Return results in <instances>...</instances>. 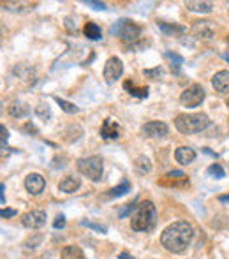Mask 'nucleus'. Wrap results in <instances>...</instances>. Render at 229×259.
I'll return each instance as SVG.
<instances>
[{"instance_id":"nucleus-36","label":"nucleus","mask_w":229,"mask_h":259,"mask_svg":"<svg viewBox=\"0 0 229 259\" xmlns=\"http://www.w3.org/2000/svg\"><path fill=\"white\" fill-rule=\"evenodd\" d=\"M5 187H4V183H0V203L2 205H5Z\"/></svg>"},{"instance_id":"nucleus-19","label":"nucleus","mask_w":229,"mask_h":259,"mask_svg":"<svg viewBox=\"0 0 229 259\" xmlns=\"http://www.w3.org/2000/svg\"><path fill=\"white\" fill-rule=\"evenodd\" d=\"M164 57H166V60L169 62V67L173 69V73H178L180 67H182V64H183V58L176 53H171V51H166Z\"/></svg>"},{"instance_id":"nucleus-22","label":"nucleus","mask_w":229,"mask_h":259,"mask_svg":"<svg viewBox=\"0 0 229 259\" xmlns=\"http://www.w3.org/2000/svg\"><path fill=\"white\" fill-rule=\"evenodd\" d=\"M62 259H83V252L79 247H66L62 252Z\"/></svg>"},{"instance_id":"nucleus-34","label":"nucleus","mask_w":229,"mask_h":259,"mask_svg":"<svg viewBox=\"0 0 229 259\" xmlns=\"http://www.w3.org/2000/svg\"><path fill=\"white\" fill-rule=\"evenodd\" d=\"M167 178H171V180H182L185 174H183V171H169V173L166 174Z\"/></svg>"},{"instance_id":"nucleus-28","label":"nucleus","mask_w":229,"mask_h":259,"mask_svg":"<svg viewBox=\"0 0 229 259\" xmlns=\"http://www.w3.org/2000/svg\"><path fill=\"white\" fill-rule=\"evenodd\" d=\"M143 74H145L147 78H152V80H159V76H162L164 71H162V67H155V69H147V71H143Z\"/></svg>"},{"instance_id":"nucleus-24","label":"nucleus","mask_w":229,"mask_h":259,"mask_svg":"<svg viewBox=\"0 0 229 259\" xmlns=\"http://www.w3.org/2000/svg\"><path fill=\"white\" fill-rule=\"evenodd\" d=\"M136 170L140 171V173H148V171L152 170V164H150V159L145 157V155H140V157L136 159Z\"/></svg>"},{"instance_id":"nucleus-27","label":"nucleus","mask_w":229,"mask_h":259,"mask_svg":"<svg viewBox=\"0 0 229 259\" xmlns=\"http://www.w3.org/2000/svg\"><path fill=\"white\" fill-rule=\"evenodd\" d=\"M125 90H129V93L131 95H138V97H147L148 95V88L145 86V88H134V85H132L131 82H125L124 83Z\"/></svg>"},{"instance_id":"nucleus-14","label":"nucleus","mask_w":229,"mask_h":259,"mask_svg":"<svg viewBox=\"0 0 229 259\" xmlns=\"http://www.w3.org/2000/svg\"><path fill=\"white\" fill-rule=\"evenodd\" d=\"M175 159H176V163H180L182 166H187V164L194 163L196 152L189 147H180V148H176V152H175Z\"/></svg>"},{"instance_id":"nucleus-8","label":"nucleus","mask_w":229,"mask_h":259,"mask_svg":"<svg viewBox=\"0 0 229 259\" xmlns=\"http://www.w3.org/2000/svg\"><path fill=\"white\" fill-rule=\"evenodd\" d=\"M21 224L28 229H39L46 224V212L43 210H32V212L25 213L21 219Z\"/></svg>"},{"instance_id":"nucleus-35","label":"nucleus","mask_w":229,"mask_h":259,"mask_svg":"<svg viewBox=\"0 0 229 259\" xmlns=\"http://www.w3.org/2000/svg\"><path fill=\"white\" fill-rule=\"evenodd\" d=\"M23 131L28 132V134H37V129H35V125L32 124V122H27V124L23 125Z\"/></svg>"},{"instance_id":"nucleus-11","label":"nucleus","mask_w":229,"mask_h":259,"mask_svg":"<svg viewBox=\"0 0 229 259\" xmlns=\"http://www.w3.org/2000/svg\"><path fill=\"white\" fill-rule=\"evenodd\" d=\"M46 187V180L44 176H41L39 173H30L27 178H25V189L32 194V196H37L41 194Z\"/></svg>"},{"instance_id":"nucleus-15","label":"nucleus","mask_w":229,"mask_h":259,"mask_svg":"<svg viewBox=\"0 0 229 259\" xmlns=\"http://www.w3.org/2000/svg\"><path fill=\"white\" fill-rule=\"evenodd\" d=\"M79 185H81L79 178H76V176H66L64 180H60L59 189L62 190V192H66V194H71V192H76V190L79 189Z\"/></svg>"},{"instance_id":"nucleus-23","label":"nucleus","mask_w":229,"mask_h":259,"mask_svg":"<svg viewBox=\"0 0 229 259\" xmlns=\"http://www.w3.org/2000/svg\"><path fill=\"white\" fill-rule=\"evenodd\" d=\"M127 190H131V183H129L127 180H124L120 185L113 187V189L109 190V196L111 197H120V196H124V194H127Z\"/></svg>"},{"instance_id":"nucleus-30","label":"nucleus","mask_w":229,"mask_h":259,"mask_svg":"<svg viewBox=\"0 0 229 259\" xmlns=\"http://www.w3.org/2000/svg\"><path fill=\"white\" fill-rule=\"evenodd\" d=\"M81 224L86 226V228H90V229H95V231H99V233H106V231H108V229H106V226H99V224H95V222H90V221H83Z\"/></svg>"},{"instance_id":"nucleus-13","label":"nucleus","mask_w":229,"mask_h":259,"mask_svg":"<svg viewBox=\"0 0 229 259\" xmlns=\"http://www.w3.org/2000/svg\"><path fill=\"white\" fill-rule=\"evenodd\" d=\"M101 136L104 139H117L118 136H120V125L113 120V118H106V120L102 122Z\"/></svg>"},{"instance_id":"nucleus-1","label":"nucleus","mask_w":229,"mask_h":259,"mask_svg":"<svg viewBox=\"0 0 229 259\" xmlns=\"http://www.w3.org/2000/svg\"><path fill=\"white\" fill-rule=\"evenodd\" d=\"M194 238V228L187 221H178L169 224L160 235V244L166 251L173 252V254H182L187 251Z\"/></svg>"},{"instance_id":"nucleus-32","label":"nucleus","mask_w":229,"mask_h":259,"mask_svg":"<svg viewBox=\"0 0 229 259\" xmlns=\"http://www.w3.org/2000/svg\"><path fill=\"white\" fill-rule=\"evenodd\" d=\"M64 226H66V217H64V215H59L57 219H55L53 228H55V229H62Z\"/></svg>"},{"instance_id":"nucleus-16","label":"nucleus","mask_w":229,"mask_h":259,"mask_svg":"<svg viewBox=\"0 0 229 259\" xmlns=\"http://www.w3.org/2000/svg\"><path fill=\"white\" fill-rule=\"evenodd\" d=\"M7 111L12 118H23V116H27L28 113H30V108H28V104H25V102L18 101V102H12Z\"/></svg>"},{"instance_id":"nucleus-37","label":"nucleus","mask_w":229,"mask_h":259,"mask_svg":"<svg viewBox=\"0 0 229 259\" xmlns=\"http://www.w3.org/2000/svg\"><path fill=\"white\" fill-rule=\"evenodd\" d=\"M118 259H134V258H132V256L129 254V252H122V254L118 256Z\"/></svg>"},{"instance_id":"nucleus-33","label":"nucleus","mask_w":229,"mask_h":259,"mask_svg":"<svg viewBox=\"0 0 229 259\" xmlns=\"http://www.w3.org/2000/svg\"><path fill=\"white\" fill-rule=\"evenodd\" d=\"M16 215V210L12 208H2L0 210V217H4V219H11V217Z\"/></svg>"},{"instance_id":"nucleus-31","label":"nucleus","mask_w":229,"mask_h":259,"mask_svg":"<svg viewBox=\"0 0 229 259\" xmlns=\"http://www.w3.org/2000/svg\"><path fill=\"white\" fill-rule=\"evenodd\" d=\"M85 4L90 5V7H93V9H97V11H104V9H106L104 2H93V0H85Z\"/></svg>"},{"instance_id":"nucleus-9","label":"nucleus","mask_w":229,"mask_h":259,"mask_svg":"<svg viewBox=\"0 0 229 259\" xmlns=\"http://www.w3.org/2000/svg\"><path fill=\"white\" fill-rule=\"evenodd\" d=\"M167 125L164 122H147V124L141 127V132H143L147 138H166L167 136Z\"/></svg>"},{"instance_id":"nucleus-3","label":"nucleus","mask_w":229,"mask_h":259,"mask_svg":"<svg viewBox=\"0 0 229 259\" xmlns=\"http://www.w3.org/2000/svg\"><path fill=\"white\" fill-rule=\"evenodd\" d=\"M175 125L182 134H198L210 127V118L205 113H182L176 116Z\"/></svg>"},{"instance_id":"nucleus-5","label":"nucleus","mask_w":229,"mask_h":259,"mask_svg":"<svg viewBox=\"0 0 229 259\" xmlns=\"http://www.w3.org/2000/svg\"><path fill=\"white\" fill-rule=\"evenodd\" d=\"M78 171L90 178L92 182H99L104 171V164L99 155H90V157H83L78 161Z\"/></svg>"},{"instance_id":"nucleus-12","label":"nucleus","mask_w":229,"mask_h":259,"mask_svg":"<svg viewBox=\"0 0 229 259\" xmlns=\"http://www.w3.org/2000/svg\"><path fill=\"white\" fill-rule=\"evenodd\" d=\"M212 85L217 92L229 93V71H219L215 76L212 78Z\"/></svg>"},{"instance_id":"nucleus-18","label":"nucleus","mask_w":229,"mask_h":259,"mask_svg":"<svg viewBox=\"0 0 229 259\" xmlns=\"http://www.w3.org/2000/svg\"><path fill=\"white\" fill-rule=\"evenodd\" d=\"M185 7L192 12H201V14H208L212 12L214 5L210 4V2H185Z\"/></svg>"},{"instance_id":"nucleus-2","label":"nucleus","mask_w":229,"mask_h":259,"mask_svg":"<svg viewBox=\"0 0 229 259\" xmlns=\"http://www.w3.org/2000/svg\"><path fill=\"white\" fill-rule=\"evenodd\" d=\"M157 221V210L152 201H143L134 206L131 215V228L134 231H150Z\"/></svg>"},{"instance_id":"nucleus-20","label":"nucleus","mask_w":229,"mask_h":259,"mask_svg":"<svg viewBox=\"0 0 229 259\" xmlns=\"http://www.w3.org/2000/svg\"><path fill=\"white\" fill-rule=\"evenodd\" d=\"M85 35L88 39H92V41H99V39L102 37V30L99 28V25L88 21V23L85 25Z\"/></svg>"},{"instance_id":"nucleus-10","label":"nucleus","mask_w":229,"mask_h":259,"mask_svg":"<svg viewBox=\"0 0 229 259\" xmlns=\"http://www.w3.org/2000/svg\"><path fill=\"white\" fill-rule=\"evenodd\" d=\"M215 34V27L210 19H199L192 25V35L198 39H212Z\"/></svg>"},{"instance_id":"nucleus-17","label":"nucleus","mask_w":229,"mask_h":259,"mask_svg":"<svg viewBox=\"0 0 229 259\" xmlns=\"http://www.w3.org/2000/svg\"><path fill=\"white\" fill-rule=\"evenodd\" d=\"M157 27H159L166 35L185 34V27H182V25H171V23H164V21H157Z\"/></svg>"},{"instance_id":"nucleus-26","label":"nucleus","mask_w":229,"mask_h":259,"mask_svg":"<svg viewBox=\"0 0 229 259\" xmlns=\"http://www.w3.org/2000/svg\"><path fill=\"white\" fill-rule=\"evenodd\" d=\"M23 7L34 9V4H30V2H5L4 4V9H7V11H23Z\"/></svg>"},{"instance_id":"nucleus-40","label":"nucleus","mask_w":229,"mask_h":259,"mask_svg":"<svg viewBox=\"0 0 229 259\" xmlns=\"http://www.w3.org/2000/svg\"><path fill=\"white\" fill-rule=\"evenodd\" d=\"M2 129H4V125H0V131H2Z\"/></svg>"},{"instance_id":"nucleus-39","label":"nucleus","mask_w":229,"mask_h":259,"mask_svg":"<svg viewBox=\"0 0 229 259\" xmlns=\"http://www.w3.org/2000/svg\"><path fill=\"white\" fill-rule=\"evenodd\" d=\"M221 201H229V196H221Z\"/></svg>"},{"instance_id":"nucleus-7","label":"nucleus","mask_w":229,"mask_h":259,"mask_svg":"<svg viewBox=\"0 0 229 259\" xmlns=\"http://www.w3.org/2000/svg\"><path fill=\"white\" fill-rule=\"evenodd\" d=\"M124 74V64L120 58L111 57L108 58V62L104 64V80L108 83H115L118 78Z\"/></svg>"},{"instance_id":"nucleus-6","label":"nucleus","mask_w":229,"mask_h":259,"mask_svg":"<svg viewBox=\"0 0 229 259\" xmlns=\"http://www.w3.org/2000/svg\"><path fill=\"white\" fill-rule=\"evenodd\" d=\"M205 95H206L205 88L196 83V85H190L183 90L182 95H180V102H182V106H185V108H198V106H201V102L205 101Z\"/></svg>"},{"instance_id":"nucleus-21","label":"nucleus","mask_w":229,"mask_h":259,"mask_svg":"<svg viewBox=\"0 0 229 259\" xmlns=\"http://www.w3.org/2000/svg\"><path fill=\"white\" fill-rule=\"evenodd\" d=\"M55 101H57V104L60 106V108L64 109L66 113H69V115H74V113H78L79 108L76 104H73V102L66 101V99H60V97H55Z\"/></svg>"},{"instance_id":"nucleus-38","label":"nucleus","mask_w":229,"mask_h":259,"mask_svg":"<svg viewBox=\"0 0 229 259\" xmlns=\"http://www.w3.org/2000/svg\"><path fill=\"white\" fill-rule=\"evenodd\" d=\"M2 43H4V32H2V28H0V46H2Z\"/></svg>"},{"instance_id":"nucleus-25","label":"nucleus","mask_w":229,"mask_h":259,"mask_svg":"<svg viewBox=\"0 0 229 259\" xmlns=\"http://www.w3.org/2000/svg\"><path fill=\"white\" fill-rule=\"evenodd\" d=\"M35 115L39 116L43 122H50L51 118V109L48 104H39V106H35Z\"/></svg>"},{"instance_id":"nucleus-4","label":"nucleus","mask_w":229,"mask_h":259,"mask_svg":"<svg viewBox=\"0 0 229 259\" xmlns=\"http://www.w3.org/2000/svg\"><path fill=\"white\" fill-rule=\"evenodd\" d=\"M141 32L143 30H141L140 25H136L132 19H127V18L118 19L117 23L111 27V34L120 37L122 41H125V43H134V41H138Z\"/></svg>"},{"instance_id":"nucleus-29","label":"nucleus","mask_w":229,"mask_h":259,"mask_svg":"<svg viewBox=\"0 0 229 259\" xmlns=\"http://www.w3.org/2000/svg\"><path fill=\"white\" fill-rule=\"evenodd\" d=\"M208 173L212 174V176H215V178H222L226 174L221 164H212V166L208 168Z\"/></svg>"}]
</instances>
